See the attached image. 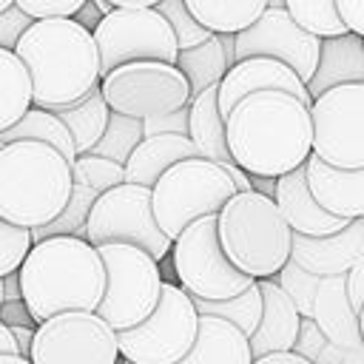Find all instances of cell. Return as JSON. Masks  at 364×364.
I'll use <instances>...</instances> for the list:
<instances>
[{"label": "cell", "instance_id": "17", "mask_svg": "<svg viewBox=\"0 0 364 364\" xmlns=\"http://www.w3.org/2000/svg\"><path fill=\"white\" fill-rule=\"evenodd\" d=\"M256 91H287V94L299 97L304 105L313 102V97L307 94V85L299 80V74L290 65H284L273 57H247V60L233 63L219 82L222 117H228L239 100H245L247 94H256Z\"/></svg>", "mask_w": 364, "mask_h": 364}, {"label": "cell", "instance_id": "6", "mask_svg": "<svg viewBox=\"0 0 364 364\" xmlns=\"http://www.w3.org/2000/svg\"><path fill=\"white\" fill-rule=\"evenodd\" d=\"M236 193L230 173L205 156L182 159L171 165L151 188V205L156 225L173 242L191 222L216 216L222 205Z\"/></svg>", "mask_w": 364, "mask_h": 364}, {"label": "cell", "instance_id": "38", "mask_svg": "<svg viewBox=\"0 0 364 364\" xmlns=\"http://www.w3.org/2000/svg\"><path fill=\"white\" fill-rule=\"evenodd\" d=\"M88 0H17L14 6L23 9L31 20H51V17H74Z\"/></svg>", "mask_w": 364, "mask_h": 364}, {"label": "cell", "instance_id": "13", "mask_svg": "<svg viewBox=\"0 0 364 364\" xmlns=\"http://www.w3.org/2000/svg\"><path fill=\"white\" fill-rule=\"evenodd\" d=\"M313 154L344 171L364 168V82L336 85L310 102Z\"/></svg>", "mask_w": 364, "mask_h": 364}, {"label": "cell", "instance_id": "33", "mask_svg": "<svg viewBox=\"0 0 364 364\" xmlns=\"http://www.w3.org/2000/svg\"><path fill=\"white\" fill-rule=\"evenodd\" d=\"M142 142V119H134V117H125V114H114L108 117V125L100 136V142L88 151L94 156H102V159H111L117 165H125L128 156L134 154V148Z\"/></svg>", "mask_w": 364, "mask_h": 364}, {"label": "cell", "instance_id": "36", "mask_svg": "<svg viewBox=\"0 0 364 364\" xmlns=\"http://www.w3.org/2000/svg\"><path fill=\"white\" fill-rule=\"evenodd\" d=\"M154 9H156V11L168 20V26L173 28V37H176L179 51L193 48V46H202L205 40L213 37L202 23H196V17L188 11V6H185L182 0H159Z\"/></svg>", "mask_w": 364, "mask_h": 364}, {"label": "cell", "instance_id": "32", "mask_svg": "<svg viewBox=\"0 0 364 364\" xmlns=\"http://www.w3.org/2000/svg\"><path fill=\"white\" fill-rule=\"evenodd\" d=\"M193 307L199 316L225 318L233 327H239L245 336H253V330L259 327V318H262V290H259V282H253L247 290H242L239 296H230V299H219V301L193 299Z\"/></svg>", "mask_w": 364, "mask_h": 364}, {"label": "cell", "instance_id": "31", "mask_svg": "<svg viewBox=\"0 0 364 364\" xmlns=\"http://www.w3.org/2000/svg\"><path fill=\"white\" fill-rule=\"evenodd\" d=\"M31 108V80L23 60L0 48V134Z\"/></svg>", "mask_w": 364, "mask_h": 364}, {"label": "cell", "instance_id": "45", "mask_svg": "<svg viewBox=\"0 0 364 364\" xmlns=\"http://www.w3.org/2000/svg\"><path fill=\"white\" fill-rule=\"evenodd\" d=\"M9 330H11L14 341H17V350H20V355H23V358H28V353H31V341H34V330H37V327H23V324H11Z\"/></svg>", "mask_w": 364, "mask_h": 364}, {"label": "cell", "instance_id": "24", "mask_svg": "<svg viewBox=\"0 0 364 364\" xmlns=\"http://www.w3.org/2000/svg\"><path fill=\"white\" fill-rule=\"evenodd\" d=\"M347 82H364V40L350 31L321 40L318 65L313 80L307 82V94L316 100L318 94Z\"/></svg>", "mask_w": 364, "mask_h": 364}, {"label": "cell", "instance_id": "11", "mask_svg": "<svg viewBox=\"0 0 364 364\" xmlns=\"http://www.w3.org/2000/svg\"><path fill=\"white\" fill-rule=\"evenodd\" d=\"M100 91L114 114L134 119L162 117L191 102V85L185 74L176 65L156 60L117 65L100 80Z\"/></svg>", "mask_w": 364, "mask_h": 364}, {"label": "cell", "instance_id": "3", "mask_svg": "<svg viewBox=\"0 0 364 364\" xmlns=\"http://www.w3.org/2000/svg\"><path fill=\"white\" fill-rule=\"evenodd\" d=\"M14 54L31 80V105L60 108L100 85V54L91 31L74 17L34 20Z\"/></svg>", "mask_w": 364, "mask_h": 364}, {"label": "cell", "instance_id": "20", "mask_svg": "<svg viewBox=\"0 0 364 364\" xmlns=\"http://www.w3.org/2000/svg\"><path fill=\"white\" fill-rule=\"evenodd\" d=\"M307 171V188L313 199L333 216L341 219H361L364 216V168L344 171L321 162L316 154L304 162Z\"/></svg>", "mask_w": 364, "mask_h": 364}, {"label": "cell", "instance_id": "12", "mask_svg": "<svg viewBox=\"0 0 364 364\" xmlns=\"http://www.w3.org/2000/svg\"><path fill=\"white\" fill-rule=\"evenodd\" d=\"M100 54V80L125 63L156 60L176 65L179 46L173 28L156 9H114L91 31Z\"/></svg>", "mask_w": 364, "mask_h": 364}, {"label": "cell", "instance_id": "51", "mask_svg": "<svg viewBox=\"0 0 364 364\" xmlns=\"http://www.w3.org/2000/svg\"><path fill=\"white\" fill-rule=\"evenodd\" d=\"M341 364H364V344H358V347H353V350H344Z\"/></svg>", "mask_w": 364, "mask_h": 364}, {"label": "cell", "instance_id": "14", "mask_svg": "<svg viewBox=\"0 0 364 364\" xmlns=\"http://www.w3.org/2000/svg\"><path fill=\"white\" fill-rule=\"evenodd\" d=\"M31 364H119L117 333L97 310H65L34 330Z\"/></svg>", "mask_w": 364, "mask_h": 364}, {"label": "cell", "instance_id": "48", "mask_svg": "<svg viewBox=\"0 0 364 364\" xmlns=\"http://www.w3.org/2000/svg\"><path fill=\"white\" fill-rule=\"evenodd\" d=\"M3 353H17V355H20L17 341H14L11 330H9V324H3V321H0V355H3Z\"/></svg>", "mask_w": 364, "mask_h": 364}, {"label": "cell", "instance_id": "59", "mask_svg": "<svg viewBox=\"0 0 364 364\" xmlns=\"http://www.w3.org/2000/svg\"><path fill=\"white\" fill-rule=\"evenodd\" d=\"M119 364H131V361H125V358H122V361H119Z\"/></svg>", "mask_w": 364, "mask_h": 364}, {"label": "cell", "instance_id": "26", "mask_svg": "<svg viewBox=\"0 0 364 364\" xmlns=\"http://www.w3.org/2000/svg\"><path fill=\"white\" fill-rule=\"evenodd\" d=\"M188 136L196 145L199 156L213 159L219 165L233 162L225 136V117L219 111V85L205 88L188 102Z\"/></svg>", "mask_w": 364, "mask_h": 364}, {"label": "cell", "instance_id": "27", "mask_svg": "<svg viewBox=\"0 0 364 364\" xmlns=\"http://www.w3.org/2000/svg\"><path fill=\"white\" fill-rule=\"evenodd\" d=\"M46 111H48V108H46ZM51 114H57V117L63 119V125L68 128V134H71V139H74L77 156H82V154H88V151L100 142V136H102V131H105V125H108L111 108H108V102H105V97H102L100 85H97V88H91L85 97H80L77 102L51 108Z\"/></svg>", "mask_w": 364, "mask_h": 364}, {"label": "cell", "instance_id": "53", "mask_svg": "<svg viewBox=\"0 0 364 364\" xmlns=\"http://www.w3.org/2000/svg\"><path fill=\"white\" fill-rule=\"evenodd\" d=\"M0 364H31V358H23L17 353H3L0 355Z\"/></svg>", "mask_w": 364, "mask_h": 364}, {"label": "cell", "instance_id": "52", "mask_svg": "<svg viewBox=\"0 0 364 364\" xmlns=\"http://www.w3.org/2000/svg\"><path fill=\"white\" fill-rule=\"evenodd\" d=\"M219 40H222V48H225L228 63L233 65V63H236V51H233V34H219Z\"/></svg>", "mask_w": 364, "mask_h": 364}, {"label": "cell", "instance_id": "40", "mask_svg": "<svg viewBox=\"0 0 364 364\" xmlns=\"http://www.w3.org/2000/svg\"><path fill=\"white\" fill-rule=\"evenodd\" d=\"M327 347V336L318 330V324L313 318H301L299 324V336H296V344H293V353L304 355L310 364H316L318 353Z\"/></svg>", "mask_w": 364, "mask_h": 364}, {"label": "cell", "instance_id": "18", "mask_svg": "<svg viewBox=\"0 0 364 364\" xmlns=\"http://www.w3.org/2000/svg\"><path fill=\"white\" fill-rule=\"evenodd\" d=\"M361 253H364V216L353 219L347 228H341L338 233H330V236L293 233L290 259L296 264H301L307 273L327 279V276H344Z\"/></svg>", "mask_w": 364, "mask_h": 364}, {"label": "cell", "instance_id": "1", "mask_svg": "<svg viewBox=\"0 0 364 364\" xmlns=\"http://www.w3.org/2000/svg\"><path fill=\"white\" fill-rule=\"evenodd\" d=\"M230 159L247 176L279 179L313 154L310 105L287 91H256L225 117Z\"/></svg>", "mask_w": 364, "mask_h": 364}, {"label": "cell", "instance_id": "10", "mask_svg": "<svg viewBox=\"0 0 364 364\" xmlns=\"http://www.w3.org/2000/svg\"><path fill=\"white\" fill-rule=\"evenodd\" d=\"M85 242L94 247L136 245L156 262H162L173 245L156 225L151 188L134 182H119L94 202L85 222Z\"/></svg>", "mask_w": 364, "mask_h": 364}, {"label": "cell", "instance_id": "9", "mask_svg": "<svg viewBox=\"0 0 364 364\" xmlns=\"http://www.w3.org/2000/svg\"><path fill=\"white\" fill-rule=\"evenodd\" d=\"M199 327V313L193 299L171 282H162L159 301L154 313L117 333L119 355L131 364H176L193 344Z\"/></svg>", "mask_w": 364, "mask_h": 364}, {"label": "cell", "instance_id": "15", "mask_svg": "<svg viewBox=\"0 0 364 364\" xmlns=\"http://www.w3.org/2000/svg\"><path fill=\"white\" fill-rule=\"evenodd\" d=\"M233 51H236V63L247 57H273L290 65L299 74V80L307 85L318 65L321 37L304 31L287 14V9H264L253 26L233 34Z\"/></svg>", "mask_w": 364, "mask_h": 364}, {"label": "cell", "instance_id": "21", "mask_svg": "<svg viewBox=\"0 0 364 364\" xmlns=\"http://www.w3.org/2000/svg\"><path fill=\"white\" fill-rule=\"evenodd\" d=\"M256 282L262 290V318H259V327L253 330V336H247L250 355L262 358L267 353L293 350L299 324H301L296 304L273 279H256Z\"/></svg>", "mask_w": 364, "mask_h": 364}, {"label": "cell", "instance_id": "56", "mask_svg": "<svg viewBox=\"0 0 364 364\" xmlns=\"http://www.w3.org/2000/svg\"><path fill=\"white\" fill-rule=\"evenodd\" d=\"M267 9H284V0H267Z\"/></svg>", "mask_w": 364, "mask_h": 364}, {"label": "cell", "instance_id": "57", "mask_svg": "<svg viewBox=\"0 0 364 364\" xmlns=\"http://www.w3.org/2000/svg\"><path fill=\"white\" fill-rule=\"evenodd\" d=\"M14 3H17V0H0V11H6V9L14 6Z\"/></svg>", "mask_w": 364, "mask_h": 364}, {"label": "cell", "instance_id": "41", "mask_svg": "<svg viewBox=\"0 0 364 364\" xmlns=\"http://www.w3.org/2000/svg\"><path fill=\"white\" fill-rule=\"evenodd\" d=\"M156 134H182L188 136V105L162 117H148L142 119V136H156Z\"/></svg>", "mask_w": 364, "mask_h": 364}, {"label": "cell", "instance_id": "8", "mask_svg": "<svg viewBox=\"0 0 364 364\" xmlns=\"http://www.w3.org/2000/svg\"><path fill=\"white\" fill-rule=\"evenodd\" d=\"M171 262H173L179 287L191 299H205V301L230 299L256 282L239 267H233L230 259L225 256L216 233V216H202L191 222L173 239Z\"/></svg>", "mask_w": 364, "mask_h": 364}, {"label": "cell", "instance_id": "58", "mask_svg": "<svg viewBox=\"0 0 364 364\" xmlns=\"http://www.w3.org/2000/svg\"><path fill=\"white\" fill-rule=\"evenodd\" d=\"M6 304V293H3V279H0V307Z\"/></svg>", "mask_w": 364, "mask_h": 364}, {"label": "cell", "instance_id": "35", "mask_svg": "<svg viewBox=\"0 0 364 364\" xmlns=\"http://www.w3.org/2000/svg\"><path fill=\"white\" fill-rule=\"evenodd\" d=\"M273 282L290 296V301L296 304L299 316L301 318H310L313 316V299H316V290H318V276L316 273H307L301 264H296L293 259L284 262V267L273 276Z\"/></svg>", "mask_w": 364, "mask_h": 364}, {"label": "cell", "instance_id": "49", "mask_svg": "<svg viewBox=\"0 0 364 364\" xmlns=\"http://www.w3.org/2000/svg\"><path fill=\"white\" fill-rule=\"evenodd\" d=\"M250 182H253V191H259V193H264V196H276V179H270V176H250Z\"/></svg>", "mask_w": 364, "mask_h": 364}, {"label": "cell", "instance_id": "25", "mask_svg": "<svg viewBox=\"0 0 364 364\" xmlns=\"http://www.w3.org/2000/svg\"><path fill=\"white\" fill-rule=\"evenodd\" d=\"M199 156L196 145L191 136L182 134H156V136H142V142L134 148V154L125 162V182L154 188L156 179L176 162Z\"/></svg>", "mask_w": 364, "mask_h": 364}, {"label": "cell", "instance_id": "34", "mask_svg": "<svg viewBox=\"0 0 364 364\" xmlns=\"http://www.w3.org/2000/svg\"><path fill=\"white\" fill-rule=\"evenodd\" d=\"M284 9L304 31L321 40L347 34V26L336 11V0H284Z\"/></svg>", "mask_w": 364, "mask_h": 364}, {"label": "cell", "instance_id": "2", "mask_svg": "<svg viewBox=\"0 0 364 364\" xmlns=\"http://www.w3.org/2000/svg\"><path fill=\"white\" fill-rule=\"evenodd\" d=\"M23 304L34 324L65 310H97L105 290L100 250L77 236L34 242L17 267Z\"/></svg>", "mask_w": 364, "mask_h": 364}, {"label": "cell", "instance_id": "4", "mask_svg": "<svg viewBox=\"0 0 364 364\" xmlns=\"http://www.w3.org/2000/svg\"><path fill=\"white\" fill-rule=\"evenodd\" d=\"M71 196V162L46 142L0 145V219L40 228L57 219Z\"/></svg>", "mask_w": 364, "mask_h": 364}, {"label": "cell", "instance_id": "5", "mask_svg": "<svg viewBox=\"0 0 364 364\" xmlns=\"http://www.w3.org/2000/svg\"><path fill=\"white\" fill-rule=\"evenodd\" d=\"M216 233L230 264L250 279H273L293 250V230L276 199L259 191H236L216 213Z\"/></svg>", "mask_w": 364, "mask_h": 364}, {"label": "cell", "instance_id": "37", "mask_svg": "<svg viewBox=\"0 0 364 364\" xmlns=\"http://www.w3.org/2000/svg\"><path fill=\"white\" fill-rule=\"evenodd\" d=\"M28 250H31V230L0 219V279L6 273H14Z\"/></svg>", "mask_w": 364, "mask_h": 364}, {"label": "cell", "instance_id": "29", "mask_svg": "<svg viewBox=\"0 0 364 364\" xmlns=\"http://www.w3.org/2000/svg\"><path fill=\"white\" fill-rule=\"evenodd\" d=\"M20 139H31V142H46L51 148H57L71 165L77 159V151H74V139L68 134V128L63 125V119L46 108H37L31 105L11 128H6L0 134V145L6 142H20Z\"/></svg>", "mask_w": 364, "mask_h": 364}, {"label": "cell", "instance_id": "16", "mask_svg": "<svg viewBox=\"0 0 364 364\" xmlns=\"http://www.w3.org/2000/svg\"><path fill=\"white\" fill-rule=\"evenodd\" d=\"M125 182V165H117L111 159L82 154L71 165V196L57 219L48 225L31 228V245L43 242L48 236H77L85 239V222L94 208V202L114 185Z\"/></svg>", "mask_w": 364, "mask_h": 364}, {"label": "cell", "instance_id": "23", "mask_svg": "<svg viewBox=\"0 0 364 364\" xmlns=\"http://www.w3.org/2000/svg\"><path fill=\"white\" fill-rule=\"evenodd\" d=\"M176 364H253L250 341L230 321L199 316L196 338Z\"/></svg>", "mask_w": 364, "mask_h": 364}, {"label": "cell", "instance_id": "54", "mask_svg": "<svg viewBox=\"0 0 364 364\" xmlns=\"http://www.w3.org/2000/svg\"><path fill=\"white\" fill-rule=\"evenodd\" d=\"M91 3H94V6H97V11H100V14H102V17H105V14H111V11H114V6H111V3H108V0H91Z\"/></svg>", "mask_w": 364, "mask_h": 364}, {"label": "cell", "instance_id": "30", "mask_svg": "<svg viewBox=\"0 0 364 364\" xmlns=\"http://www.w3.org/2000/svg\"><path fill=\"white\" fill-rule=\"evenodd\" d=\"M176 68L185 74V80H188V85H191V100H193L196 94H202L205 88L219 85L222 77H225L228 68H230L219 34H213V37L205 40L202 46H193V48L179 51Z\"/></svg>", "mask_w": 364, "mask_h": 364}, {"label": "cell", "instance_id": "7", "mask_svg": "<svg viewBox=\"0 0 364 364\" xmlns=\"http://www.w3.org/2000/svg\"><path fill=\"white\" fill-rule=\"evenodd\" d=\"M97 250L105 267V290L97 316L114 333L145 321L162 293L159 262L136 245H100Z\"/></svg>", "mask_w": 364, "mask_h": 364}, {"label": "cell", "instance_id": "46", "mask_svg": "<svg viewBox=\"0 0 364 364\" xmlns=\"http://www.w3.org/2000/svg\"><path fill=\"white\" fill-rule=\"evenodd\" d=\"M74 20H77L80 26H85L88 31H94V28H97V23L102 20V14H100V11H97V6L88 0V3H85V6H82L77 14H74Z\"/></svg>", "mask_w": 364, "mask_h": 364}, {"label": "cell", "instance_id": "28", "mask_svg": "<svg viewBox=\"0 0 364 364\" xmlns=\"http://www.w3.org/2000/svg\"><path fill=\"white\" fill-rule=\"evenodd\" d=\"M182 3L196 17V23H202L210 34H239L247 26H253L267 9V0H182Z\"/></svg>", "mask_w": 364, "mask_h": 364}, {"label": "cell", "instance_id": "39", "mask_svg": "<svg viewBox=\"0 0 364 364\" xmlns=\"http://www.w3.org/2000/svg\"><path fill=\"white\" fill-rule=\"evenodd\" d=\"M31 23H34V20H31L23 9H17V6H9L6 11H0V48L14 51L17 43H20V37L26 34V28H28Z\"/></svg>", "mask_w": 364, "mask_h": 364}, {"label": "cell", "instance_id": "22", "mask_svg": "<svg viewBox=\"0 0 364 364\" xmlns=\"http://www.w3.org/2000/svg\"><path fill=\"white\" fill-rule=\"evenodd\" d=\"M310 318L318 324V330L327 336V341L341 350H353V347L364 344L361 327H358V313L353 310L350 296H347V273L327 276L318 282Z\"/></svg>", "mask_w": 364, "mask_h": 364}, {"label": "cell", "instance_id": "43", "mask_svg": "<svg viewBox=\"0 0 364 364\" xmlns=\"http://www.w3.org/2000/svg\"><path fill=\"white\" fill-rule=\"evenodd\" d=\"M347 296H350V304L353 310L358 313L361 304H364V253L355 259V264L347 270Z\"/></svg>", "mask_w": 364, "mask_h": 364}, {"label": "cell", "instance_id": "50", "mask_svg": "<svg viewBox=\"0 0 364 364\" xmlns=\"http://www.w3.org/2000/svg\"><path fill=\"white\" fill-rule=\"evenodd\" d=\"M114 9H154L159 0H108Z\"/></svg>", "mask_w": 364, "mask_h": 364}, {"label": "cell", "instance_id": "19", "mask_svg": "<svg viewBox=\"0 0 364 364\" xmlns=\"http://www.w3.org/2000/svg\"><path fill=\"white\" fill-rule=\"evenodd\" d=\"M276 205L284 216V222L290 225L293 233H301V236H330V233H338L341 228L350 225V219H341V216H333L327 213L310 193L307 188V171L304 165L279 176L276 179Z\"/></svg>", "mask_w": 364, "mask_h": 364}, {"label": "cell", "instance_id": "42", "mask_svg": "<svg viewBox=\"0 0 364 364\" xmlns=\"http://www.w3.org/2000/svg\"><path fill=\"white\" fill-rule=\"evenodd\" d=\"M336 11L347 31L364 40V0H336Z\"/></svg>", "mask_w": 364, "mask_h": 364}, {"label": "cell", "instance_id": "55", "mask_svg": "<svg viewBox=\"0 0 364 364\" xmlns=\"http://www.w3.org/2000/svg\"><path fill=\"white\" fill-rule=\"evenodd\" d=\"M358 327H361V341H364V304H361V310H358Z\"/></svg>", "mask_w": 364, "mask_h": 364}, {"label": "cell", "instance_id": "47", "mask_svg": "<svg viewBox=\"0 0 364 364\" xmlns=\"http://www.w3.org/2000/svg\"><path fill=\"white\" fill-rule=\"evenodd\" d=\"M3 293H6V301H23V293H20V276H17V270L3 276Z\"/></svg>", "mask_w": 364, "mask_h": 364}, {"label": "cell", "instance_id": "44", "mask_svg": "<svg viewBox=\"0 0 364 364\" xmlns=\"http://www.w3.org/2000/svg\"><path fill=\"white\" fill-rule=\"evenodd\" d=\"M253 364H310V361L293 350H282V353H267L262 358H253Z\"/></svg>", "mask_w": 364, "mask_h": 364}]
</instances>
